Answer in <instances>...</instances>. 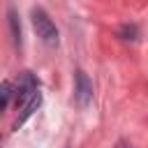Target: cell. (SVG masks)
Instances as JSON below:
<instances>
[{"label":"cell","mask_w":148,"mask_h":148,"mask_svg":"<svg viewBox=\"0 0 148 148\" xmlns=\"http://www.w3.org/2000/svg\"><path fill=\"white\" fill-rule=\"evenodd\" d=\"M30 21H32V28H35V32H37V37H39V42L44 46H49V49L58 46L60 32H58L53 18L49 16V12L44 7H32L30 9Z\"/></svg>","instance_id":"cell-1"},{"label":"cell","mask_w":148,"mask_h":148,"mask_svg":"<svg viewBox=\"0 0 148 148\" xmlns=\"http://www.w3.org/2000/svg\"><path fill=\"white\" fill-rule=\"evenodd\" d=\"M35 90H39V81H37V76L32 74V72H21L18 74V83L14 86V104H16V109H21L32 95H35Z\"/></svg>","instance_id":"cell-2"},{"label":"cell","mask_w":148,"mask_h":148,"mask_svg":"<svg viewBox=\"0 0 148 148\" xmlns=\"http://www.w3.org/2000/svg\"><path fill=\"white\" fill-rule=\"evenodd\" d=\"M74 102L81 109H88L92 102V81L88 79V74L83 69L74 72Z\"/></svg>","instance_id":"cell-3"},{"label":"cell","mask_w":148,"mask_h":148,"mask_svg":"<svg viewBox=\"0 0 148 148\" xmlns=\"http://www.w3.org/2000/svg\"><path fill=\"white\" fill-rule=\"evenodd\" d=\"M7 25H9V32H12V42L16 49L23 46V30H21V18H18V12L14 5L7 7Z\"/></svg>","instance_id":"cell-4"},{"label":"cell","mask_w":148,"mask_h":148,"mask_svg":"<svg viewBox=\"0 0 148 148\" xmlns=\"http://www.w3.org/2000/svg\"><path fill=\"white\" fill-rule=\"evenodd\" d=\"M39 106H42V92H39V90H35V95H32V97L21 106V113H18V118L14 120V130H18V127H21V125H23V123H25V120H28V118L39 109Z\"/></svg>","instance_id":"cell-5"},{"label":"cell","mask_w":148,"mask_h":148,"mask_svg":"<svg viewBox=\"0 0 148 148\" xmlns=\"http://www.w3.org/2000/svg\"><path fill=\"white\" fill-rule=\"evenodd\" d=\"M118 37H120L123 42H136V39L141 37V30H139L136 23H125V25L118 28Z\"/></svg>","instance_id":"cell-6"},{"label":"cell","mask_w":148,"mask_h":148,"mask_svg":"<svg viewBox=\"0 0 148 148\" xmlns=\"http://www.w3.org/2000/svg\"><path fill=\"white\" fill-rule=\"evenodd\" d=\"M12 95H14V83H12V81H2V83H0V113L9 106Z\"/></svg>","instance_id":"cell-7"},{"label":"cell","mask_w":148,"mask_h":148,"mask_svg":"<svg viewBox=\"0 0 148 148\" xmlns=\"http://www.w3.org/2000/svg\"><path fill=\"white\" fill-rule=\"evenodd\" d=\"M116 148H132V146H130L127 141H118V146H116Z\"/></svg>","instance_id":"cell-8"},{"label":"cell","mask_w":148,"mask_h":148,"mask_svg":"<svg viewBox=\"0 0 148 148\" xmlns=\"http://www.w3.org/2000/svg\"><path fill=\"white\" fill-rule=\"evenodd\" d=\"M0 143H2V136H0Z\"/></svg>","instance_id":"cell-9"}]
</instances>
